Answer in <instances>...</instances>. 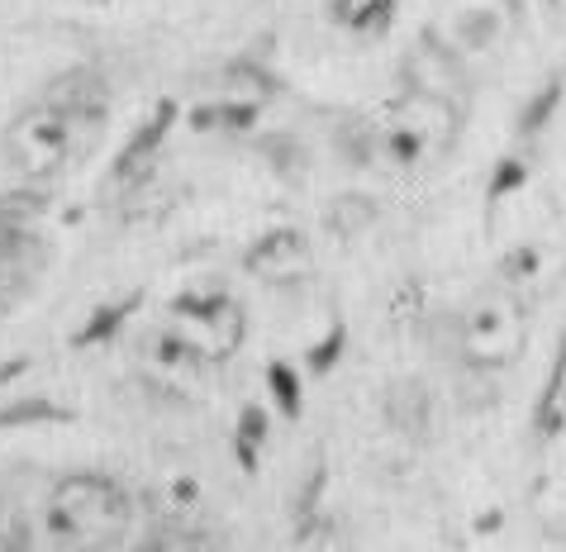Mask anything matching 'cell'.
<instances>
[{
    "mask_svg": "<svg viewBox=\"0 0 566 552\" xmlns=\"http://www.w3.org/2000/svg\"><path fill=\"white\" fill-rule=\"evenodd\" d=\"M458 105L438 101V96H423V91H405L400 101H390L381 115H376L367 129H361V157L371 167L390 171V177H405L423 163H433L452 138H458Z\"/></svg>",
    "mask_w": 566,
    "mask_h": 552,
    "instance_id": "6da1fadb",
    "label": "cell"
},
{
    "mask_svg": "<svg viewBox=\"0 0 566 552\" xmlns=\"http://www.w3.org/2000/svg\"><path fill=\"white\" fill-rule=\"evenodd\" d=\"M43 524L62 552H109L129 529V496L109 477H67L57 481Z\"/></svg>",
    "mask_w": 566,
    "mask_h": 552,
    "instance_id": "7a4b0ae2",
    "label": "cell"
},
{
    "mask_svg": "<svg viewBox=\"0 0 566 552\" xmlns=\"http://www.w3.org/2000/svg\"><path fill=\"white\" fill-rule=\"evenodd\" d=\"M86 129V105L72 101L67 91H53L24 110L6 129V167L20 181H49L67 167V157L82 144Z\"/></svg>",
    "mask_w": 566,
    "mask_h": 552,
    "instance_id": "3957f363",
    "label": "cell"
},
{
    "mask_svg": "<svg viewBox=\"0 0 566 552\" xmlns=\"http://www.w3.org/2000/svg\"><path fill=\"white\" fill-rule=\"evenodd\" d=\"M458 357L476 372H500L518 362L528 343V314L518 305L510 287H485L476 291L458 314Z\"/></svg>",
    "mask_w": 566,
    "mask_h": 552,
    "instance_id": "277c9868",
    "label": "cell"
},
{
    "mask_svg": "<svg viewBox=\"0 0 566 552\" xmlns=\"http://www.w3.org/2000/svg\"><path fill=\"white\" fill-rule=\"evenodd\" d=\"M167 339L196 362H224L243 343V305L233 295H186L167 314Z\"/></svg>",
    "mask_w": 566,
    "mask_h": 552,
    "instance_id": "5b68a950",
    "label": "cell"
},
{
    "mask_svg": "<svg viewBox=\"0 0 566 552\" xmlns=\"http://www.w3.org/2000/svg\"><path fill=\"white\" fill-rule=\"evenodd\" d=\"M248 272L266 281V287H295V281H305L314 272V252L305 243V233H295V229L266 233V239L248 252Z\"/></svg>",
    "mask_w": 566,
    "mask_h": 552,
    "instance_id": "8992f818",
    "label": "cell"
},
{
    "mask_svg": "<svg viewBox=\"0 0 566 552\" xmlns=\"http://www.w3.org/2000/svg\"><path fill=\"white\" fill-rule=\"evenodd\" d=\"M410 91H423V96H438L448 105L462 101L467 76H462V58L448 49L443 39H423L419 49L410 53Z\"/></svg>",
    "mask_w": 566,
    "mask_h": 552,
    "instance_id": "52a82bcc",
    "label": "cell"
},
{
    "mask_svg": "<svg viewBox=\"0 0 566 552\" xmlns=\"http://www.w3.org/2000/svg\"><path fill=\"white\" fill-rule=\"evenodd\" d=\"M505 34V10L491 6V0H467V6H458L448 14V49L467 58V53H485L491 43Z\"/></svg>",
    "mask_w": 566,
    "mask_h": 552,
    "instance_id": "ba28073f",
    "label": "cell"
},
{
    "mask_svg": "<svg viewBox=\"0 0 566 552\" xmlns=\"http://www.w3.org/2000/svg\"><path fill=\"white\" fill-rule=\"evenodd\" d=\"M524 552H566V543L562 539H538V543H528Z\"/></svg>",
    "mask_w": 566,
    "mask_h": 552,
    "instance_id": "9c48e42d",
    "label": "cell"
}]
</instances>
